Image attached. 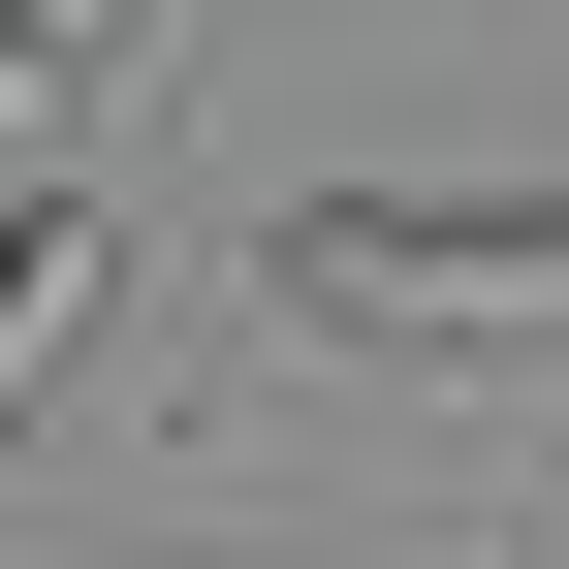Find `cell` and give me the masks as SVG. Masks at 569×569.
I'll return each mask as SVG.
<instances>
[{
    "instance_id": "obj_1",
    "label": "cell",
    "mask_w": 569,
    "mask_h": 569,
    "mask_svg": "<svg viewBox=\"0 0 569 569\" xmlns=\"http://www.w3.org/2000/svg\"><path fill=\"white\" fill-rule=\"evenodd\" d=\"M253 284L317 348H569V190H284Z\"/></svg>"
},
{
    "instance_id": "obj_2",
    "label": "cell",
    "mask_w": 569,
    "mask_h": 569,
    "mask_svg": "<svg viewBox=\"0 0 569 569\" xmlns=\"http://www.w3.org/2000/svg\"><path fill=\"white\" fill-rule=\"evenodd\" d=\"M63 284H96V190H63V159H0V380L63 348Z\"/></svg>"
}]
</instances>
